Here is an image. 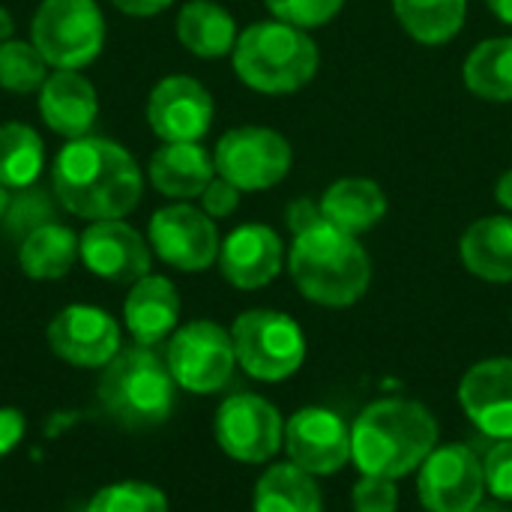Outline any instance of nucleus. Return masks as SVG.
<instances>
[{
	"label": "nucleus",
	"mask_w": 512,
	"mask_h": 512,
	"mask_svg": "<svg viewBox=\"0 0 512 512\" xmlns=\"http://www.w3.org/2000/svg\"><path fill=\"white\" fill-rule=\"evenodd\" d=\"M54 195L81 219H120L141 201V171L135 159L105 138H72L51 168Z\"/></svg>",
	"instance_id": "nucleus-1"
},
{
	"label": "nucleus",
	"mask_w": 512,
	"mask_h": 512,
	"mask_svg": "<svg viewBox=\"0 0 512 512\" xmlns=\"http://www.w3.org/2000/svg\"><path fill=\"white\" fill-rule=\"evenodd\" d=\"M438 444V423L420 402L381 399L351 426V459L360 474L399 480L417 471Z\"/></svg>",
	"instance_id": "nucleus-2"
},
{
	"label": "nucleus",
	"mask_w": 512,
	"mask_h": 512,
	"mask_svg": "<svg viewBox=\"0 0 512 512\" xmlns=\"http://www.w3.org/2000/svg\"><path fill=\"white\" fill-rule=\"evenodd\" d=\"M288 270L306 300L330 309L357 303L372 282V261L363 243L327 219L294 234Z\"/></svg>",
	"instance_id": "nucleus-3"
},
{
	"label": "nucleus",
	"mask_w": 512,
	"mask_h": 512,
	"mask_svg": "<svg viewBox=\"0 0 512 512\" xmlns=\"http://www.w3.org/2000/svg\"><path fill=\"white\" fill-rule=\"evenodd\" d=\"M315 39L285 21H258L237 36L234 72L258 93H294L318 72Z\"/></svg>",
	"instance_id": "nucleus-4"
},
{
	"label": "nucleus",
	"mask_w": 512,
	"mask_h": 512,
	"mask_svg": "<svg viewBox=\"0 0 512 512\" xmlns=\"http://www.w3.org/2000/svg\"><path fill=\"white\" fill-rule=\"evenodd\" d=\"M102 369L99 402L120 426L150 429L171 417L177 381L153 348H123Z\"/></svg>",
	"instance_id": "nucleus-5"
},
{
	"label": "nucleus",
	"mask_w": 512,
	"mask_h": 512,
	"mask_svg": "<svg viewBox=\"0 0 512 512\" xmlns=\"http://www.w3.org/2000/svg\"><path fill=\"white\" fill-rule=\"evenodd\" d=\"M234 354L243 372L258 381H285L306 360V336L294 318L273 309H249L234 327Z\"/></svg>",
	"instance_id": "nucleus-6"
},
{
	"label": "nucleus",
	"mask_w": 512,
	"mask_h": 512,
	"mask_svg": "<svg viewBox=\"0 0 512 512\" xmlns=\"http://www.w3.org/2000/svg\"><path fill=\"white\" fill-rule=\"evenodd\" d=\"M105 21L93 0H42L33 15V45L57 69H81L96 60Z\"/></svg>",
	"instance_id": "nucleus-7"
},
{
	"label": "nucleus",
	"mask_w": 512,
	"mask_h": 512,
	"mask_svg": "<svg viewBox=\"0 0 512 512\" xmlns=\"http://www.w3.org/2000/svg\"><path fill=\"white\" fill-rule=\"evenodd\" d=\"M291 144L264 126H237L216 144V174L234 183L240 192H261L282 183L291 171Z\"/></svg>",
	"instance_id": "nucleus-8"
},
{
	"label": "nucleus",
	"mask_w": 512,
	"mask_h": 512,
	"mask_svg": "<svg viewBox=\"0 0 512 512\" xmlns=\"http://www.w3.org/2000/svg\"><path fill=\"white\" fill-rule=\"evenodd\" d=\"M165 363L177 387L189 393H216L231 381L237 366L234 339L213 321H192L171 336Z\"/></svg>",
	"instance_id": "nucleus-9"
},
{
	"label": "nucleus",
	"mask_w": 512,
	"mask_h": 512,
	"mask_svg": "<svg viewBox=\"0 0 512 512\" xmlns=\"http://www.w3.org/2000/svg\"><path fill=\"white\" fill-rule=\"evenodd\" d=\"M216 441L231 459L261 465L285 444V426L267 399L255 393H237L216 411Z\"/></svg>",
	"instance_id": "nucleus-10"
},
{
	"label": "nucleus",
	"mask_w": 512,
	"mask_h": 512,
	"mask_svg": "<svg viewBox=\"0 0 512 512\" xmlns=\"http://www.w3.org/2000/svg\"><path fill=\"white\" fill-rule=\"evenodd\" d=\"M420 501L429 512H471L483 504L486 474L477 453L465 444L435 447L420 465Z\"/></svg>",
	"instance_id": "nucleus-11"
},
{
	"label": "nucleus",
	"mask_w": 512,
	"mask_h": 512,
	"mask_svg": "<svg viewBox=\"0 0 512 512\" xmlns=\"http://www.w3.org/2000/svg\"><path fill=\"white\" fill-rule=\"evenodd\" d=\"M150 243L165 264L186 273L207 270L222 249L213 219L189 204L162 207L150 219Z\"/></svg>",
	"instance_id": "nucleus-12"
},
{
	"label": "nucleus",
	"mask_w": 512,
	"mask_h": 512,
	"mask_svg": "<svg viewBox=\"0 0 512 512\" xmlns=\"http://www.w3.org/2000/svg\"><path fill=\"white\" fill-rule=\"evenodd\" d=\"M285 450L297 468L330 477L351 459V429L327 408H303L285 426Z\"/></svg>",
	"instance_id": "nucleus-13"
},
{
	"label": "nucleus",
	"mask_w": 512,
	"mask_h": 512,
	"mask_svg": "<svg viewBox=\"0 0 512 512\" xmlns=\"http://www.w3.org/2000/svg\"><path fill=\"white\" fill-rule=\"evenodd\" d=\"M48 345L72 366L102 369L120 351V327L96 306H66L48 324Z\"/></svg>",
	"instance_id": "nucleus-14"
},
{
	"label": "nucleus",
	"mask_w": 512,
	"mask_h": 512,
	"mask_svg": "<svg viewBox=\"0 0 512 512\" xmlns=\"http://www.w3.org/2000/svg\"><path fill=\"white\" fill-rule=\"evenodd\" d=\"M147 120L162 141H201L213 123V99L201 81L171 75L153 87Z\"/></svg>",
	"instance_id": "nucleus-15"
},
{
	"label": "nucleus",
	"mask_w": 512,
	"mask_h": 512,
	"mask_svg": "<svg viewBox=\"0 0 512 512\" xmlns=\"http://www.w3.org/2000/svg\"><path fill=\"white\" fill-rule=\"evenodd\" d=\"M78 255L87 264L90 273L108 279V282H138L150 276V249L141 240L135 228H129L120 219H102L93 222L81 240H78Z\"/></svg>",
	"instance_id": "nucleus-16"
},
{
	"label": "nucleus",
	"mask_w": 512,
	"mask_h": 512,
	"mask_svg": "<svg viewBox=\"0 0 512 512\" xmlns=\"http://www.w3.org/2000/svg\"><path fill=\"white\" fill-rule=\"evenodd\" d=\"M459 402L489 438H512V357L477 363L459 384Z\"/></svg>",
	"instance_id": "nucleus-17"
},
{
	"label": "nucleus",
	"mask_w": 512,
	"mask_h": 512,
	"mask_svg": "<svg viewBox=\"0 0 512 512\" xmlns=\"http://www.w3.org/2000/svg\"><path fill=\"white\" fill-rule=\"evenodd\" d=\"M219 267L222 276L240 291L264 288L282 270V240L270 225H240L225 237Z\"/></svg>",
	"instance_id": "nucleus-18"
},
{
	"label": "nucleus",
	"mask_w": 512,
	"mask_h": 512,
	"mask_svg": "<svg viewBox=\"0 0 512 512\" xmlns=\"http://www.w3.org/2000/svg\"><path fill=\"white\" fill-rule=\"evenodd\" d=\"M96 111V87L78 69H57L39 87V114L63 138H84Z\"/></svg>",
	"instance_id": "nucleus-19"
},
{
	"label": "nucleus",
	"mask_w": 512,
	"mask_h": 512,
	"mask_svg": "<svg viewBox=\"0 0 512 512\" xmlns=\"http://www.w3.org/2000/svg\"><path fill=\"white\" fill-rule=\"evenodd\" d=\"M123 315L135 345L153 348L174 333L180 318V294L165 276H144L132 285Z\"/></svg>",
	"instance_id": "nucleus-20"
},
{
	"label": "nucleus",
	"mask_w": 512,
	"mask_h": 512,
	"mask_svg": "<svg viewBox=\"0 0 512 512\" xmlns=\"http://www.w3.org/2000/svg\"><path fill=\"white\" fill-rule=\"evenodd\" d=\"M213 177L216 165L198 141H165L150 159V180L168 198H201Z\"/></svg>",
	"instance_id": "nucleus-21"
},
{
	"label": "nucleus",
	"mask_w": 512,
	"mask_h": 512,
	"mask_svg": "<svg viewBox=\"0 0 512 512\" xmlns=\"http://www.w3.org/2000/svg\"><path fill=\"white\" fill-rule=\"evenodd\" d=\"M321 213L339 231L360 237L387 216V195L369 177H345L324 192Z\"/></svg>",
	"instance_id": "nucleus-22"
},
{
	"label": "nucleus",
	"mask_w": 512,
	"mask_h": 512,
	"mask_svg": "<svg viewBox=\"0 0 512 512\" xmlns=\"http://www.w3.org/2000/svg\"><path fill=\"white\" fill-rule=\"evenodd\" d=\"M462 264L486 282H512V216L477 219L459 243Z\"/></svg>",
	"instance_id": "nucleus-23"
},
{
	"label": "nucleus",
	"mask_w": 512,
	"mask_h": 512,
	"mask_svg": "<svg viewBox=\"0 0 512 512\" xmlns=\"http://www.w3.org/2000/svg\"><path fill=\"white\" fill-rule=\"evenodd\" d=\"M252 507L255 512H321L324 501L309 471L297 468L294 462H282L261 474Z\"/></svg>",
	"instance_id": "nucleus-24"
},
{
	"label": "nucleus",
	"mask_w": 512,
	"mask_h": 512,
	"mask_svg": "<svg viewBox=\"0 0 512 512\" xmlns=\"http://www.w3.org/2000/svg\"><path fill=\"white\" fill-rule=\"evenodd\" d=\"M177 36L195 57H225L237 45V27L231 12L213 0H192L180 9Z\"/></svg>",
	"instance_id": "nucleus-25"
},
{
	"label": "nucleus",
	"mask_w": 512,
	"mask_h": 512,
	"mask_svg": "<svg viewBox=\"0 0 512 512\" xmlns=\"http://www.w3.org/2000/svg\"><path fill=\"white\" fill-rule=\"evenodd\" d=\"M465 87L486 102H510L512 99V39L495 36L480 42L462 66Z\"/></svg>",
	"instance_id": "nucleus-26"
},
{
	"label": "nucleus",
	"mask_w": 512,
	"mask_h": 512,
	"mask_svg": "<svg viewBox=\"0 0 512 512\" xmlns=\"http://www.w3.org/2000/svg\"><path fill=\"white\" fill-rule=\"evenodd\" d=\"M78 258V240L66 225L57 222H42L36 225L18 252L21 270L30 279H60L72 270Z\"/></svg>",
	"instance_id": "nucleus-27"
},
{
	"label": "nucleus",
	"mask_w": 512,
	"mask_h": 512,
	"mask_svg": "<svg viewBox=\"0 0 512 512\" xmlns=\"http://www.w3.org/2000/svg\"><path fill=\"white\" fill-rule=\"evenodd\" d=\"M393 9L408 36L423 45H444L462 30L468 0H393Z\"/></svg>",
	"instance_id": "nucleus-28"
},
{
	"label": "nucleus",
	"mask_w": 512,
	"mask_h": 512,
	"mask_svg": "<svg viewBox=\"0 0 512 512\" xmlns=\"http://www.w3.org/2000/svg\"><path fill=\"white\" fill-rule=\"evenodd\" d=\"M45 150L39 135L24 123L0 126V186L27 189L42 174Z\"/></svg>",
	"instance_id": "nucleus-29"
},
{
	"label": "nucleus",
	"mask_w": 512,
	"mask_h": 512,
	"mask_svg": "<svg viewBox=\"0 0 512 512\" xmlns=\"http://www.w3.org/2000/svg\"><path fill=\"white\" fill-rule=\"evenodd\" d=\"M45 84V57L27 42H0V87L9 93H33Z\"/></svg>",
	"instance_id": "nucleus-30"
},
{
	"label": "nucleus",
	"mask_w": 512,
	"mask_h": 512,
	"mask_svg": "<svg viewBox=\"0 0 512 512\" xmlns=\"http://www.w3.org/2000/svg\"><path fill=\"white\" fill-rule=\"evenodd\" d=\"M87 512H168V501L156 486L129 480L99 489Z\"/></svg>",
	"instance_id": "nucleus-31"
},
{
	"label": "nucleus",
	"mask_w": 512,
	"mask_h": 512,
	"mask_svg": "<svg viewBox=\"0 0 512 512\" xmlns=\"http://www.w3.org/2000/svg\"><path fill=\"white\" fill-rule=\"evenodd\" d=\"M264 6L273 12L276 21L294 24L300 30H312L330 24L342 12L345 0H264Z\"/></svg>",
	"instance_id": "nucleus-32"
},
{
	"label": "nucleus",
	"mask_w": 512,
	"mask_h": 512,
	"mask_svg": "<svg viewBox=\"0 0 512 512\" xmlns=\"http://www.w3.org/2000/svg\"><path fill=\"white\" fill-rule=\"evenodd\" d=\"M396 507H399L396 480L363 474L360 483L354 486V512H396Z\"/></svg>",
	"instance_id": "nucleus-33"
},
{
	"label": "nucleus",
	"mask_w": 512,
	"mask_h": 512,
	"mask_svg": "<svg viewBox=\"0 0 512 512\" xmlns=\"http://www.w3.org/2000/svg\"><path fill=\"white\" fill-rule=\"evenodd\" d=\"M483 474H486V489L498 501H512V438L498 441L489 456L483 459Z\"/></svg>",
	"instance_id": "nucleus-34"
},
{
	"label": "nucleus",
	"mask_w": 512,
	"mask_h": 512,
	"mask_svg": "<svg viewBox=\"0 0 512 512\" xmlns=\"http://www.w3.org/2000/svg\"><path fill=\"white\" fill-rule=\"evenodd\" d=\"M201 204H204V213L210 219H225L237 210L240 204V189L234 183H228L225 177H213L210 186L201 192Z\"/></svg>",
	"instance_id": "nucleus-35"
},
{
	"label": "nucleus",
	"mask_w": 512,
	"mask_h": 512,
	"mask_svg": "<svg viewBox=\"0 0 512 512\" xmlns=\"http://www.w3.org/2000/svg\"><path fill=\"white\" fill-rule=\"evenodd\" d=\"M24 438V414L15 408H0V456L12 453Z\"/></svg>",
	"instance_id": "nucleus-36"
},
{
	"label": "nucleus",
	"mask_w": 512,
	"mask_h": 512,
	"mask_svg": "<svg viewBox=\"0 0 512 512\" xmlns=\"http://www.w3.org/2000/svg\"><path fill=\"white\" fill-rule=\"evenodd\" d=\"M321 219H324L321 204H315L309 198H297V201L288 204V228H291V234H300V231L312 228Z\"/></svg>",
	"instance_id": "nucleus-37"
},
{
	"label": "nucleus",
	"mask_w": 512,
	"mask_h": 512,
	"mask_svg": "<svg viewBox=\"0 0 512 512\" xmlns=\"http://www.w3.org/2000/svg\"><path fill=\"white\" fill-rule=\"evenodd\" d=\"M117 9H123L126 15H156V12H162V9H168L174 0H111Z\"/></svg>",
	"instance_id": "nucleus-38"
},
{
	"label": "nucleus",
	"mask_w": 512,
	"mask_h": 512,
	"mask_svg": "<svg viewBox=\"0 0 512 512\" xmlns=\"http://www.w3.org/2000/svg\"><path fill=\"white\" fill-rule=\"evenodd\" d=\"M495 198H498V204H501L504 210H510L512 213V168L501 174V180H498V189H495Z\"/></svg>",
	"instance_id": "nucleus-39"
},
{
	"label": "nucleus",
	"mask_w": 512,
	"mask_h": 512,
	"mask_svg": "<svg viewBox=\"0 0 512 512\" xmlns=\"http://www.w3.org/2000/svg\"><path fill=\"white\" fill-rule=\"evenodd\" d=\"M486 3H489V9H492L501 21L512 24V0H486Z\"/></svg>",
	"instance_id": "nucleus-40"
},
{
	"label": "nucleus",
	"mask_w": 512,
	"mask_h": 512,
	"mask_svg": "<svg viewBox=\"0 0 512 512\" xmlns=\"http://www.w3.org/2000/svg\"><path fill=\"white\" fill-rule=\"evenodd\" d=\"M12 27H15V24H12V15L0 6V42H6V39L12 36Z\"/></svg>",
	"instance_id": "nucleus-41"
},
{
	"label": "nucleus",
	"mask_w": 512,
	"mask_h": 512,
	"mask_svg": "<svg viewBox=\"0 0 512 512\" xmlns=\"http://www.w3.org/2000/svg\"><path fill=\"white\" fill-rule=\"evenodd\" d=\"M471 512H510V510H504L501 504H477Z\"/></svg>",
	"instance_id": "nucleus-42"
},
{
	"label": "nucleus",
	"mask_w": 512,
	"mask_h": 512,
	"mask_svg": "<svg viewBox=\"0 0 512 512\" xmlns=\"http://www.w3.org/2000/svg\"><path fill=\"white\" fill-rule=\"evenodd\" d=\"M6 207H9V192H6V186H0V216L6 213Z\"/></svg>",
	"instance_id": "nucleus-43"
}]
</instances>
